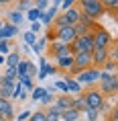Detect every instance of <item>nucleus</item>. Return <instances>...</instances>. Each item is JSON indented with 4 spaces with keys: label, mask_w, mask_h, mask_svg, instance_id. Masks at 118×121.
<instances>
[{
    "label": "nucleus",
    "mask_w": 118,
    "mask_h": 121,
    "mask_svg": "<svg viewBox=\"0 0 118 121\" xmlns=\"http://www.w3.org/2000/svg\"><path fill=\"white\" fill-rule=\"evenodd\" d=\"M77 8H80V13L84 14V17H88V19L94 21V23H98V19L104 17V13H106L100 0H80V2H77Z\"/></svg>",
    "instance_id": "nucleus-1"
},
{
    "label": "nucleus",
    "mask_w": 118,
    "mask_h": 121,
    "mask_svg": "<svg viewBox=\"0 0 118 121\" xmlns=\"http://www.w3.org/2000/svg\"><path fill=\"white\" fill-rule=\"evenodd\" d=\"M84 95V99H86V103H88V109H94V111H104L108 105H106V99H104V95L98 90V86H92V88H88V90H84L81 92Z\"/></svg>",
    "instance_id": "nucleus-2"
},
{
    "label": "nucleus",
    "mask_w": 118,
    "mask_h": 121,
    "mask_svg": "<svg viewBox=\"0 0 118 121\" xmlns=\"http://www.w3.org/2000/svg\"><path fill=\"white\" fill-rule=\"evenodd\" d=\"M98 82H100V92L106 96H114L116 95V90H118V76L116 74H108V72H102L100 70V78H98Z\"/></svg>",
    "instance_id": "nucleus-3"
},
{
    "label": "nucleus",
    "mask_w": 118,
    "mask_h": 121,
    "mask_svg": "<svg viewBox=\"0 0 118 121\" xmlns=\"http://www.w3.org/2000/svg\"><path fill=\"white\" fill-rule=\"evenodd\" d=\"M92 35H94V49H110L112 45L116 43L114 37H112L102 25L96 27V29L92 31Z\"/></svg>",
    "instance_id": "nucleus-4"
},
{
    "label": "nucleus",
    "mask_w": 118,
    "mask_h": 121,
    "mask_svg": "<svg viewBox=\"0 0 118 121\" xmlns=\"http://www.w3.org/2000/svg\"><path fill=\"white\" fill-rule=\"evenodd\" d=\"M94 51V35L86 33L75 37V41L71 43V53H92Z\"/></svg>",
    "instance_id": "nucleus-5"
},
{
    "label": "nucleus",
    "mask_w": 118,
    "mask_h": 121,
    "mask_svg": "<svg viewBox=\"0 0 118 121\" xmlns=\"http://www.w3.org/2000/svg\"><path fill=\"white\" fill-rule=\"evenodd\" d=\"M98 78H100V70H98V68H90V70H86V72H80V74L75 76V80L80 82L81 88H84V86L92 88V86H96Z\"/></svg>",
    "instance_id": "nucleus-6"
},
{
    "label": "nucleus",
    "mask_w": 118,
    "mask_h": 121,
    "mask_svg": "<svg viewBox=\"0 0 118 121\" xmlns=\"http://www.w3.org/2000/svg\"><path fill=\"white\" fill-rule=\"evenodd\" d=\"M57 14H59V0H55V2H49V8L43 13L41 25H43V27H49V29H51V23H53V19H55Z\"/></svg>",
    "instance_id": "nucleus-7"
},
{
    "label": "nucleus",
    "mask_w": 118,
    "mask_h": 121,
    "mask_svg": "<svg viewBox=\"0 0 118 121\" xmlns=\"http://www.w3.org/2000/svg\"><path fill=\"white\" fill-rule=\"evenodd\" d=\"M75 31L73 27H65V29H61V31H55V41H59V43H65V45H71L75 41Z\"/></svg>",
    "instance_id": "nucleus-8"
},
{
    "label": "nucleus",
    "mask_w": 118,
    "mask_h": 121,
    "mask_svg": "<svg viewBox=\"0 0 118 121\" xmlns=\"http://www.w3.org/2000/svg\"><path fill=\"white\" fill-rule=\"evenodd\" d=\"M55 68H57V72L69 74V72L73 70V53L63 56V57H55Z\"/></svg>",
    "instance_id": "nucleus-9"
},
{
    "label": "nucleus",
    "mask_w": 118,
    "mask_h": 121,
    "mask_svg": "<svg viewBox=\"0 0 118 121\" xmlns=\"http://www.w3.org/2000/svg\"><path fill=\"white\" fill-rule=\"evenodd\" d=\"M51 107L55 109L57 113H63V111H67V109H71V96H69V95H59V96H55Z\"/></svg>",
    "instance_id": "nucleus-10"
},
{
    "label": "nucleus",
    "mask_w": 118,
    "mask_h": 121,
    "mask_svg": "<svg viewBox=\"0 0 118 121\" xmlns=\"http://www.w3.org/2000/svg\"><path fill=\"white\" fill-rule=\"evenodd\" d=\"M0 117H2L4 121H12L14 119V105H12V101L0 99Z\"/></svg>",
    "instance_id": "nucleus-11"
},
{
    "label": "nucleus",
    "mask_w": 118,
    "mask_h": 121,
    "mask_svg": "<svg viewBox=\"0 0 118 121\" xmlns=\"http://www.w3.org/2000/svg\"><path fill=\"white\" fill-rule=\"evenodd\" d=\"M63 82L67 84V95H69V96H77V95H81V92H84V88L80 86V82H77L75 78H71L69 74H65V76H63Z\"/></svg>",
    "instance_id": "nucleus-12"
},
{
    "label": "nucleus",
    "mask_w": 118,
    "mask_h": 121,
    "mask_svg": "<svg viewBox=\"0 0 118 121\" xmlns=\"http://www.w3.org/2000/svg\"><path fill=\"white\" fill-rule=\"evenodd\" d=\"M63 17H65V21H67L69 25L73 27L77 21H80V17H81V13H80V8H77V2H75V6H71L69 10H65V13H61Z\"/></svg>",
    "instance_id": "nucleus-13"
},
{
    "label": "nucleus",
    "mask_w": 118,
    "mask_h": 121,
    "mask_svg": "<svg viewBox=\"0 0 118 121\" xmlns=\"http://www.w3.org/2000/svg\"><path fill=\"white\" fill-rule=\"evenodd\" d=\"M71 109H75L77 113H86L88 111V103H86V99H84V95L71 96Z\"/></svg>",
    "instance_id": "nucleus-14"
},
{
    "label": "nucleus",
    "mask_w": 118,
    "mask_h": 121,
    "mask_svg": "<svg viewBox=\"0 0 118 121\" xmlns=\"http://www.w3.org/2000/svg\"><path fill=\"white\" fill-rule=\"evenodd\" d=\"M20 60H25V56H20L19 51H10L6 56V60H4V64H6V68H16Z\"/></svg>",
    "instance_id": "nucleus-15"
},
{
    "label": "nucleus",
    "mask_w": 118,
    "mask_h": 121,
    "mask_svg": "<svg viewBox=\"0 0 118 121\" xmlns=\"http://www.w3.org/2000/svg\"><path fill=\"white\" fill-rule=\"evenodd\" d=\"M6 19H8V23H10V25L19 27V25H23V21H25V14L16 13V10H10V13H6Z\"/></svg>",
    "instance_id": "nucleus-16"
},
{
    "label": "nucleus",
    "mask_w": 118,
    "mask_h": 121,
    "mask_svg": "<svg viewBox=\"0 0 118 121\" xmlns=\"http://www.w3.org/2000/svg\"><path fill=\"white\" fill-rule=\"evenodd\" d=\"M80 115L81 113H77L75 109H67V111L59 113V119H61V121H77V119H80Z\"/></svg>",
    "instance_id": "nucleus-17"
},
{
    "label": "nucleus",
    "mask_w": 118,
    "mask_h": 121,
    "mask_svg": "<svg viewBox=\"0 0 118 121\" xmlns=\"http://www.w3.org/2000/svg\"><path fill=\"white\" fill-rule=\"evenodd\" d=\"M27 70H29V60H20L19 66L14 68V72H16V80L25 78V76H27Z\"/></svg>",
    "instance_id": "nucleus-18"
},
{
    "label": "nucleus",
    "mask_w": 118,
    "mask_h": 121,
    "mask_svg": "<svg viewBox=\"0 0 118 121\" xmlns=\"http://www.w3.org/2000/svg\"><path fill=\"white\" fill-rule=\"evenodd\" d=\"M33 8V2L31 0H19V2H14V10L20 14H25L27 10H31Z\"/></svg>",
    "instance_id": "nucleus-19"
},
{
    "label": "nucleus",
    "mask_w": 118,
    "mask_h": 121,
    "mask_svg": "<svg viewBox=\"0 0 118 121\" xmlns=\"http://www.w3.org/2000/svg\"><path fill=\"white\" fill-rule=\"evenodd\" d=\"M25 17L31 21V23H41V19H43V13H39L37 8H31V10H27Z\"/></svg>",
    "instance_id": "nucleus-20"
},
{
    "label": "nucleus",
    "mask_w": 118,
    "mask_h": 121,
    "mask_svg": "<svg viewBox=\"0 0 118 121\" xmlns=\"http://www.w3.org/2000/svg\"><path fill=\"white\" fill-rule=\"evenodd\" d=\"M45 95H47V88H43V86H35V88H33V92H31V99L39 103Z\"/></svg>",
    "instance_id": "nucleus-21"
},
{
    "label": "nucleus",
    "mask_w": 118,
    "mask_h": 121,
    "mask_svg": "<svg viewBox=\"0 0 118 121\" xmlns=\"http://www.w3.org/2000/svg\"><path fill=\"white\" fill-rule=\"evenodd\" d=\"M45 121H61V119H59V113L55 109L49 107V109H45Z\"/></svg>",
    "instance_id": "nucleus-22"
},
{
    "label": "nucleus",
    "mask_w": 118,
    "mask_h": 121,
    "mask_svg": "<svg viewBox=\"0 0 118 121\" xmlns=\"http://www.w3.org/2000/svg\"><path fill=\"white\" fill-rule=\"evenodd\" d=\"M10 51H12V43H10V41H6V39H2V41H0V56L6 57Z\"/></svg>",
    "instance_id": "nucleus-23"
},
{
    "label": "nucleus",
    "mask_w": 118,
    "mask_h": 121,
    "mask_svg": "<svg viewBox=\"0 0 118 121\" xmlns=\"http://www.w3.org/2000/svg\"><path fill=\"white\" fill-rule=\"evenodd\" d=\"M16 82L20 84V86H23V90H33L35 88V82H33V78H20V80H16Z\"/></svg>",
    "instance_id": "nucleus-24"
},
{
    "label": "nucleus",
    "mask_w": 118,
    "mask_h": 121,
    "mask_svg": "<svg viewBox=\"0 0 118 121\" xmlns=\"http://www.w3.org/2000/svg\"><path fill=\"white\" fill-rule=\"evenodd\" d=\"M37 41V35H33L31 31H27V33H23V43H27V47H31L33 43Z\"/></svg>",
    "instance_id": "nucleus-25"
},
{
    "label": "nucleus",
    "mask_w": 118,
    "mask_h": 121,
    "mask_svg": "<svg viewBox=\"0 0 118 121\" xmlns=\"http://www.w3.org/2000/svg\"><path fill=\"white\" fill-rule=\"evenodd\" d=\"M33 8H37L39 13H45L49 8V2L47 0H37V2H33Z\"/></svg>",
    "instance_id": "nucleus-26"
},
{
    "label": "nucleus",
    "mask_w": 118,
    "mask_h": 121,
    "mask_svg": "<svg viewBox=\"0 0 118 121\" xmlns=\"http://www.w3.org/2000/svg\"><path fill=\"white\" fill-rule=\"evenodd\" d=\"M29 121H45V109H39V111H35V113H31Z\"/></svg>",
    "instance_id": "nucleus-27"
},
{
    "label": "nucleus",
    "mask_w": 118,
    "mask_h": 121,
    "mask_svg": "<svg viewBox=\"0 0 118 121\" xmlns=\"http://www.w3.org/2000/svg\"><path fill=\"white\" fill-rule=\"evenodd\" d=\"M14 84H16V80H10V78H4L2 74H0V86H4V88H14Z\"/></svg>",
    "instance_id": "nucleus-28"
},
{
    "label": "nucleus",
    "mask_w": 118,
    "mask_h": 121,
    "mask_svg": "<svg viewBox=\"0 0 118 121\" xmlns=\"http://www.w3.org/2000/svg\"><path fill=\"white\" fill-rule=\"evenodd\" d=\"M102 6H104V10L114 13V10L118 8V2H116V0H106V2H102Z\"/></svg>",
    "instance_id": "nucleus-29"
},
{
    "label": "nucleus",
    "mask_w": 118,
    "mask_h": 121,
    "mask_svg": "<svg viewBox=\"0 0 118 121\" xmlns=\"http://www.w3.org/2000/svg\"><path fill=\"white\" fill-rule=\"evenodd\" d=\"M71 6H75V0H63V2H59V10H61V13L69 10Z\"/></svg>",
    "instance_id": "nucleus-30"
},
{
    "label": "nucleus",
    "mask_w": 118,
    "mask_h": 121,
    "mask_svg": "<svg viewBox=\"0 0 118 121\" xmlns=\"http://www.w3.org/2000/svg\"><path fill=\"white\" fill-rule=\"evenodd\" d=\"M23 92H25V90H23V86L16 82V84H14V88H12V96H10V101H12V99H20V96H23Z\"/></svg>",
    "instance_id": "nucleus-31"
},
{
    "label": "nucleus",
    "mask_w": 118,
    "mask_h": 121,
    "mask_svg": "<svg viewBox=\"0 0 118 121\" xmlns=\"http://www.w3.org/2000/svg\"><path fill=\"white\" fill-rule=\"evenodd\" d=\"M39 103H41L43 107H51V105H53V95H51V92H47V95H45Z\"/></svg>",
    "instance_id": "nucleus-32"
},
{
    "label": "nucleus",
    "mask_w": 118,
    "mask_h": 121,
    "mask_svg": "<svg viewBox=\"0 0 118 121\" xmlns=\"http://www.w3.org/2000/svg\"><path fill=\"white\" fill-rule=\"evenodd\" d=\"M98 117H100L98 111H94V109H88L86 111V119L88 121H98Z\"/></svg>",
    "instance_id": "nucleus-33"
},
{
    "label": "nucleus",
    "mask_w": 118,
    "mask_h": 121,
    "mask_svg": "<svg viewBox=\"0 0 118 121\" xmlns=\"http://www.w3.org/2000/svg\"><path fill=\"white\" fill-rule=\"evenodd\" d=\"M37 76V66L33 64V62H29V70H27V78H35Z\"/></svg>",
    "instance_id": "nucleus-34"
},
{
    "label": "nucleus",
    "mask_w": 118,
    "mask_h": 121,
    "mask_svg": "<svg viewBox=\"0 0 118 121\" xmlns=\"http://www.w3.org/2000/svg\"><path fill=\"white\" fill-rule=\"evenodd\" d=\"M41 29H43V25H41V23H31V33H33V35L41 33Z\"/></svg>",
    "instance_id": "nucleus-35"
},
{
    "label": "nucleus",
    "mask_w": 118,
    "mask_h": 121,
    "mask_svg": "<svg viewBox=\"0 0 118 121\" xmlns=\"http://www.w3.org/2000/svg\"><path fill=\"white\" fill-rule=\"evenodd\" d=\"M29 117H31V113H29V111H23L16 119H19V121H29Z\"/></svg>",
    "instance_id": "nucleus-36"
},
{
    "label": "nucleus",
    "mask_w": 118,
    "mask_h": 121,
    "mask_svg": "<svg viewBox=\"0 0 118 121\" xmlns=\"http://www.w3.org/2000/svg\"><path fill=\"white\" fill-rule=\"evenodd\" d=\"M55 72H57V68H55V66H49V64H47V70H45V74H47V76L55 74Z\"/></svg>",
    "instance_id": "nucleus-37"
},
{
    "label": "nucleus",
    "mask_w": 118,
    "mask_h": 121,
    "mask_svg": "<svg viewBox=\"0 0 118 121\" xmlns=\"http://www.w3.org/2000/svg\"><path fill=\"white\" fill-rule=\"evenodd\" d=\"M104 121H118V117H116V109H114V111L110 113V117H108V119H104Z\"/></svg>",
    "instance_id": "nucleus-38"
},
{
    "label": "nucleus",
    "mask_w": 118,
    "mask_h": 121,
    "mask_svg": "<svg viewBox=\"0 0 118 121\" xmlns=\"http://www.w3.org/2000/svg\"><path fill=\"white\" fill-rule=\"evenodd\" d=\"M4 60H6V57H4V56H0V66L4 64Z\"/></svg>",
    "instance_id": "nucleus-39"
},
{
    "label": "nucleus",
    "mask_w": 118,
    "mask_h": 121,
    "mask_svg": "<svg viewBox=\"0 0 118 121\" xmlns=\"http://www.w3.org/2000/svg\"><path fill=\"white\" fill-rule=\"evenodd\" d=\"M4 23H6V21H4V19H0V29H2V27H4Z\"/></svg>",
    "instance_id": "nucleus-40"
},
{
    "label": "nucleus",
    "mask_w": 118,
    "mask_h": 121,
    "mask_svg": "<svg viewBox=\"0 0 118 121\" xmlns=\"http://www.w3.org/2000/svg\"><path fill=\"white\" fill-rule=\"evenodd\" d=\"M0 121H4V119H2V117H0Z\"/></svg>",
    "instance_id": "nucleus-41"
}]
</instances>
